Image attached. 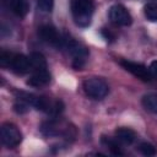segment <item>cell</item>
Returning a JSON list of instances; mask_svg holds the SVG:
<instances>
[{"label": "cell", "mask_w": 157, "mask_h": 157, "mask_svg": "<svg viewBox=\"0 0 157 157\" xmlns=\"http://www.w3.org/2000/svg\"><path fill=\"white\" fill-rule=\"evenodd\" d=\"M49 81H50V74L47 69H44V70L33 71L32 76L27 81V83L31 86H34V87H40V86L49 83Z\"/></svg>", "instance_id": "9"}, {"label": "cell", "mask_w": 157, "mask_h": 157, "mask_svg": "<svg viewBox=\"0 0 157 157\" xmlns=\"http://www.w3.org/2000/svg\"><path fill=\"white\" fill-rule=\"evenodd\" d=\"M93 13V0H74L72 1V15L75 22L86 27L91 22V17Z\"/></svg>", "instance_id": "1"}, {"label": "cell", "mask_w": 157, "mask_h": 157, "mask_svg": "<svg viewBox=\"0 0 157 157\" xmlns=\"http://www.w3.org/2000/svg\"><path fill=\"white\" fill-rule=\"evenodd\" d=\"M0 137H1V142L10 148L16 147L22 140V135L17 129V126L10 123L2 124L0 129Z\"/></svg>", "instance_id": "3"}, {"label": "cell", "mask_w": 157, "mask_h": 157, "mask_svg": "<svg viewBox=\"0 0 157 157\" xmlns=\"http://www.w3.org/2000/svg\"><path fill=\"white\" fill-rule=\"evenodd\" d=\"M142 105L146 110L157 115V93H148L142 97Z\"/></svg>", "instance_id": "13"}, {"label": "cell", "mask_w": 157, "mask_h": 157, "mask_svg": "<svg viewBox=\"0 0 157 157\" xmlns=\"http://www.w3.org/2000/svg\"><path fill=\"white\" fill-rule=\"evenodd\" d=\"M120 65L126 71L131 72L134 76H136L144 81H151V78H152L150 69H147L145 65H142L140 63H135V61H130V60H121Z\"/></svg>", "instance_id": "6"}, {"label": "cell", "mask_w": 157, "mask_h": 157, "mask_svg": "<svg viewBox=\"0 0 157 157\" xmlns=\"http://www.w3.org/2000/svg\"><path fill=\"white\" fill-rule=\"evenodd\" d=\"M39 36L40 38L48 43V44H52V45H56L59 47L60 43H61V38L58 33V31L55 29V27L50 26V25H44L39 28Z\"/></svg>", "instance_id": "7"}, {"label": "cell", "mask_w": 157, "mask_h": 157, "mask_svg": "<svg viewBox=\"0 0 157 157\" xmlns=\"http://www.w3.org/2000/svg\"><path fill=\"white\" fill-rule=\"evenodd\" d=\"M63 110H64V103L61 101H53L52 104H50L48 114H52V115L55 117V115H59Z\"/></svg>", "instance_id": "17"}, {"label": "cell", "mask_w": 157, "mask_h": 157, "mask_svg": "<svg viewBox=\"0 0 157 157\" xmlns=\"http://www.w3.org/2000/svg\"><path fill=\"white\" fill-rule=\"evenodd\" d=\"M150 72L152 75V77L157 78V60H153L151 64H150Z\"/></svg>", "instance_id": "21"}, {"label": "cell", "mask_w": 157, "mask_h": 157, "mask_svg": "<svg viewBox=\"0 0 157 157\" xmlns=\"http://www.w3.org/2000/svg\"><path fill=\"white\" fill-rule=\"evenodd\" d=\"M12 71H15L16 74H26L31 70V63H29V58H27L23 54H13L11 64H10Z\"/></svg>", "instance_id": "8"}, {"label": "cell", "mask_w": 157, "mask_h": 157, "mask_svg": "<svg viewBox=\"0 0 157 157\" xmlns=\"http://www.w3.org/2000/svg\"><path fill=\"white\" fill-rule=\"evenodd\" d=\"M115 136L117 140L125 144V145H130L135 141L136 139V134L134 130L129 129V128H119L115 130Z\"/></svg>", "instance_id": "10"}, {"label": "cell", "mask_w": 157, "mask_h": 157, "mask_svg": "<svg viewBox=\"0 0 157 157\" xmlns=\"http://www.w3.org/2000/svg\"><path fill=\"white\" fill-rule=\"evenodd\" d=\"M11 10L18 17H25L29 10V5L27 0H10Z\"/></svg>", "instance_id": "11"}, {"label": "cell", "mask_w": 157, "mask_h": 157, "mask_svg": "<svg viewBox=\"0 0 157 157\" xmlns=\"http://www.w3.org/2000/svg\"><path fill=\"white\" fill-rule=\"evenodd\" d=\"M102 33H103V36H104V38H105L107 40H113V39H114V36H113L109 31L103 29V31H102Z\"/></svg>", "instance_id": "22"}, {"label": "cell", "mask_w": 157, "mask_h": 157, "mask_svg": "<svg viewBox=\"0 0 157 157\" xmlns=\"http://www.w3.org/2000/svg\"><path fill=\"white\" fill-rule=\"evenodd\" d=\"M102 142H103V145H104L113 155H115V156L123 155V151H121V148H120V146H119V144H118L117 140H113V139H109V137L103 136V137H102Z\"/></svg>", "instance_id": "14"}, {"label": "cell", "mask_w": 157, "mask_h": 157, "mask_svg": "<svg viewBox=\"0 0 157 157\" xmlns=\"http://www.w3.org/2000/svg\"><path fill=\"white\" fill-rule=\"evenodd\" d=\"M12 56L13 54L11 53H7V52H1V55H0V65L1 66H10L11 64V60H12Z\"/></svg>", "instance_id": "20"}, {"label": "cell", "mask_w": 157, "mask_h": 157, "mask_svg": "<svg viewBox=\"0 0 157 157\" xmlns=\"http://www.w3.org/2000/svg\"><path fill=\"white\" fill-rule=\"evenodd\" d=\"M139 151L145 156H155L156 155V147L148 142H142L139 146Z\"/></svg>", "instance_id": "16"}, {"label": "cell", "mask_w": 157, "mask_h": 157, "mask_svg": "<svg viewBox=\"0 0 157 157\" xmlns=\"http://www.w3.org/2000/svg\"><path fill=\"white\" fill-rule=\"evenodd\" d=\"M29 63H31V70L37 71V70H44L47 69V60L43 54L40 53H32L29 56Z\"/></svg>", "instance_id": "12"}, {"label": "cell", "mask_w": 157, "mask_h": 157, "mask_svg": "<svg viewBox=\"0 0 157 157\" xmlns=\"http://www.w3.org/2000/svg\"><path fill=\"white\" fill-rule=\"evenodd\" d=\"M145 16L150 21H157V4L150 2L145 6Z\"/></svg>", "instance_id": "15"}, {"label": "cell", "mask_w": 157, "mask_h": 157, "mask_svg": "<svg viewBox=\"0 0 157 157\" xmlns=\"http://www.w3.org/2000/svg\"><path fill=\"white\" fill-rule=\"evenodd\" d=\"M37 4H38V7H39L42 11L49 12V11H52V9H53L54 0H37Z\"/></svg>", "instance_id": "19"}, {"label": "cell", "mask_w": 157, "mask_h": 157, "mask_svg": "<svg viewBox=\"0 0 157 157\" xmlns=\"http://www.w3.org/2000/svg\"><path fill=\"white\" fill-rule=\"evenodd\" d=\"M28 107H29V104H28L27 102H25V101H22V99H18V102H16V103H15L13 109H15V112H16V113L23 114V113L28 112V109H29Z\"/></svg>", "instance_id": "18"}, {"label": "cell", "mask_w": 157, "mask_h": 157, "mask_svg": "<svg viewBox=\"0 0 157 157\" xmlns=\"http://www.w3.org/2000/svg\"><path fill=\"white\" fill-rule=\"evenodd\" d=\"M109 18L112 20L113 23L118 26H130L132 22V17L129 13V11L123 6V5H113L109 10Z\"/></svg>", "instance_id": "5"}, {"label": "cell", "mask_w": 157, "mask_h": 157, "mask_svg": "<svg viewBox=\"0 0 157 157\" xmlns=\"http://www.w3.org/2000/svg\"><path fill=\"white\" fill-rule=\"evenodd\" d=\"M108 85L104 80L98 77L87 78L83 82V90L86 94L92 99H102L108 93Z\"/></svg>", "instance_id": "2"}, {"label": "cell", "mask_w": 157, "mask_h": 157, "mask_svg": "<svg viewBox=\"0 0 157 157\" xmlns=\"http://www.w3.org/2000/svg\"><path fill=\"white\" fill-rule=\"evenodd\" d=\"M67 49L69 53L74 56V61H72V66L75 70H81L86 63V58L88 56V50L80 43L71 40L67 43Z\"/></svg>", "instance_id": "4"}]
</instances>
